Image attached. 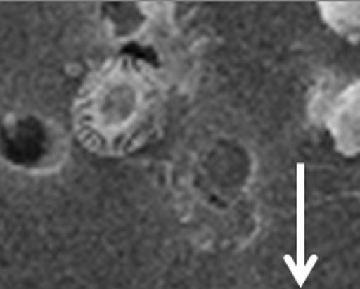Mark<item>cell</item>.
<instances>
[{
	"mask_svg": "<svg viewBox=\"0 0 360 289\" xmlns=\"http://www.w3.org/2000/svg\"><path fill=\"white\" fill-rule=\"evenodd\" d=\"M141 76L127 62L108 63L84 84L76 107L83 141L103 153L133 143L142 112Z\"/></svg>",
	"mask_w": 360,
	"mask_h": 289,
	"instance_id": "cell-1",
	"label": "cell"
}]
</instances>
